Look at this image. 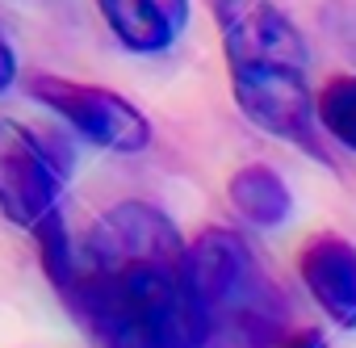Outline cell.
<instances>
[{
    "label": "cell",
    "mask_w": 356,
    "mask_h": 348,
    "mask_svg": "<svg viewBox=\"0 0 356 348\" xmlns=\"http://www.w3.org/2000/svg\"><path fill=\"white\" fill-rule=\"evenodd\" d=\"M101 348H214L189 285V244L147 202L105 210L63 290Z\"/></svg>",
    "instance_id": "cell-1"
},
{
    "label": "cell",
    "mask_w": 356,
    "mask_h": 348,
    "mask_svg": "<svg viewBox=\"0 0 356 348\" xmlns=\"http://www.w3.org/2000/svg\"><path fill=\"white\" fill-rule=\"evenodd\" d=\"M239 113L264 134L318 151L310 51L293 17L273 0H214Z\"/></svg>",
    "instance_id": "cell-2"
},
{
    "label": "cell",
    "mask_w": 356,
    "mask_h": 348,
    "mask_svg": "<svg viewBox=\"0 0 356 348\" xmlns=\"http://www.w3.org/2000/svg\"><path fill=\"white\" fill-rule=\"evenodd\" d=\"M189 285L214 348H273L285 340V302L243 235L206 227L189 244Z\"/></svg>",
    "instance_id": "cell-3"
},
{
    "label": "cell",
    "mask_w": 356,
    "mask_h": 348,
    "mask_svg": "<svg viewBox=\"0 0 356 348\" xmlns=\"http://www.w3.org/2000/svg\"><path fill=\"white\" fill-rule=\"evenodd\" d=\"M30 97L42 101L51 113H59L92 147H105V151H118V155H134V151L151 147V122L122 93H113L105 84H80V80H63V76H34Z\"/></svg>",
    "instance_id": "cell-4"
},
{
    "label": "cell",
    "mask_w": 356,
    "mask_h": 348,
    "mask_svg": "<svg viewBox=\"0 0 356 348\" xmlns=\"http://www.w3.org/2000/svg\"><path fill=\"white\" fill-rule=\"evenodd\" d=\"M63 168L51 147L22 122L0 118V214L9 223L38 231L59 214Z\"/></svg>",
    "instance_id": "cell-5"
},
{
    "label": "cell",
    "mask_w": 356,
    "mask_h": 348,
    "mask_svg": "<svg viewBox=\"0 0 356 348\" xmlns=\"http://www.w3.org/2000/svg\"><path fill=\"white\" fill-rule=\"evenodd\" d=\"M302 285L331 323L356 331V248L343 235H314L298 256Z\"/></svg>",
    "instance_id": "cell-6"
},
{
    "label": "cell",
    "mask_w": 356,
    "mask_h": 348,
    "mask_svg": "<svg viewBox=\"0 0 356 348\" xmlns=\"http://www.w3.org/2000/svg\"><path fill=\"white\" fill-rule=\"evenodd\" d=\"M97 9L130 55H159L189 30V0H97Z\"/></svg>",
    "instance_id": "cell-7"
},
{
    "label": "cell",
    "mask_w": 356,
    "mask_h": 348,
    "mask_svg": "<svg viewBox=\"0 0 356 348\" xmlns=\"http://www.w3.org/2000/svg\"><path fill=\"white\" fill-rule=\"evenodd\" d=\"M227 198L231 206L252 223V227H281L293 210V198H289V185L277 177L268 164H243L235 177L227 181Z\"/></svg>",
    "instance_id": "cell-8"
},
{
    "label": "cell",
    "mask_w": 356,
    "mask_h": 348,
    "mask_svg": "<svg viewBox=\"0 0 356 348\" xmlns=\"http://www.w3.org/2000/svg\"><path fill=\"white\" fill-rule=\"evenodd\" d=\"M318 126L348 151H356V76H331L314 93Z\"/></svg>",
    "instance_id": "cell-9"
},
{
    "label": "cell",
    "mask_w": 356,
    "mask_h": 348,
    "mask_svg": "<svg viewBox=\"0 0 356 348\" xmlns=\"http://www.w3.org/2000/svg\"><path fill=\"white\" fill-rule=\"evenodd\" d=\"M13 84H17V51L5 38V30H0V93H9Z\"/></svg>",
    "instance_id": "cell-10"
},
{
    "label": "cell",
    "mask_w": 356,
    "mask_h": 348,
    "mask_svg": "<svg viewBox=\"0 0 356 348\" xmlns=\"http://www.w3.org/2000/svg\"><path fill=\"white\" fill-rule=\"evenodd\" d=\"M281 348H327V335H323V331H314V327H302V331L285 335V340H281Z\"/></svg>",
    "instance_id": "cell-11"
}]
</instances>
